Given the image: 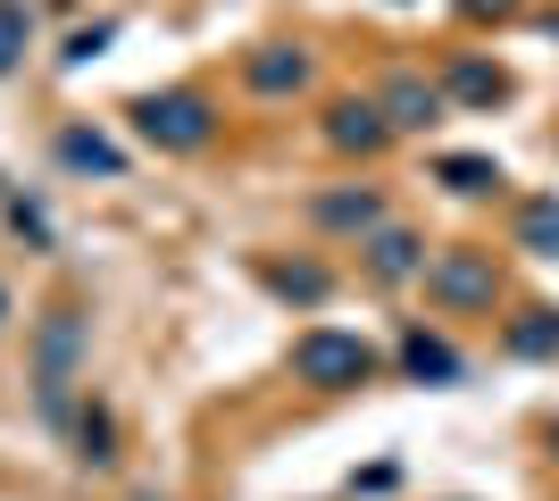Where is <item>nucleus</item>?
I'll return each instance as SVG.
<instances>
[{
	"label": "nucleus",
	"mask_w": 559,
	"mask_h": 501,
	"mask_svg": "<svg viewBox=\"0 0 559 501\" xmlns=\"http://www.w3.org/2000/svg\"><path fill=\"white\" fill-rule=\"evenodd\" d=\"M443 184L451 192H492V184H501V167H492V159H443Z\"/></svg>",
	"instance_id": "dca6fc26"
},
{
	"label": "nucleus",
	"mask_w": 559,
	"mask_h": 501,
	"mask_svg": "<svg viewBox=\"0 0 559 501\" xmlns=\"http://www.w3.org/2000/svg\"><path fill=\"white\" fill-rule=\"evenodd\" d=\"M510 351H526V359H551L559 351V310H526L510 326Z\"/></svg>",
	"instance_id": "9b49d317"
},
{
	"label": "nucleus",
	"mask_w": 559,
	"mask_h": 501,
	"mask_svg": "<svg viewBox=\"0 0 559 501\" xmlns=\"http://www.w3.org/2000/svg\"><path fill=\"white\" fill-rule=\"evenodd\" d=\"M551 443H559V434H551Z\"/></svg>",
	"instance_id": "4be33fe9"
},
{
	"label": "nucleus",
	"mask_w": 559,
	"mask_h": 501,
	"mask_svg": "<svg viewBox=\"0 0 559 501\" xmlns=\"http://www.w3.org/2000/svg\"><path fill=\"white\" fill-rule=\"evenodd\" d=\"M426 293L451 310H492V260L485 251H443V260H426Z\"/></svg>",
	"instance_id": "20e7f679"
},
{
	"label": "nucleus",
	"mask_w": 559,
	"mask_h": 501,
	"mask_svg": "<svg viewBox=\"0 0 559 501\" xmlns=\"http://www.w3.org/2000/svg\"><path fill=\"white\" fill-rule=\"evenodd\" d=\"M368 276H384V285H409V276H426V242L401 235V226H376L368 235Z\"/></svg>",
	"instance_id": "423d86ee"
},
{
	"label": "nucleus",
	"mask_w": 559,
	"mask_h": 501,
	"mask_svg": "<svg viewBox=\"0 0 559 501\" xmlns=\"http://www.w3.org/2000/svg\"><path fill=\"white\" fill-rule=\"evenodd\" d=\"M134 134L151 151H201L217 134V109L201 93H185V84H176V93H142L134 100Z\"/></svg>",
	"instance_id": "7ed1b4c3"
},
{
	"label": "nucleus",
	"mask_w": 559,
	"mask_h": 501,
	"mask_svg": "<svg viewBox=\"0 0 559 501\" xmlns=\"http://www.w3.org/2000/svg\"><path fill=\"white\" fill-rule=\"evenodd\" d=\"M293 377L318 384V393H350V384L376 377V351L359 334H343V326H309L301 343H293Z\"/></svg>",
	"instance_id": "f03ea898"
},
{
	"label": "nucleus",
	"mask_w": 559,
	"mask_h": 501,
	"mask_svg": "<svg viewBox=\"0 0 559 501\" xmlns=\"http://www.w3.org/2000/svg\"><path fill=\"white\" fill-rule=\"evenodd\" d=\"M401 368H409L418 384H460V351H451L443 334H426V326L401 334Z\"/></svg>",
	"instance_id": "6e6552de"
},
{
	"label": "nucleus",
	"mask_w": 559,
	"mask_h": 501,
	"mask_svg": "<svg viewBox=\"0 0 559 501\" xmlns=\"http://www.w3.org/2000/svg\"><path fill=\"white\" fill-rule=\"evenodd\" d=\"M384 134H393V118H384V100H334V118H326V143L334 151H384Z\"/></svg>",
	"instance_id": "39448f33"
},
{
	"label": "nucleus",
	"mask_w": 559,
	"mask_h": 501,
	"mask_svg": "<svg viewBox=\"0 0 559 501\" xmlns=\"http://www.w3.org/2000/svg\"><path fill=\"white\" fill-rule=\"evenodd\" d=\"M518 235H526V251H559V201H535Z\"/></svg>",
	"instance_id": "a211bd4d"
},
{
	"label": "nucleus",
	"mask_w": 559,
	"mask_h": 501,
	"mask_svg": "<svg viewBox=\"0 0 559 501\" xmlns=\"http://www.w3.org/2000/svg\"><path fill=\"white\" fill-rule=\"evenodd\" d=\"M384 118H393V126H435V118H443V93L418 84V75H393V84H384Z\"/></svg>",
	"instance_id": "9d476101"
},
{
	"label": "nucleus",
	"mask_w": 559,
	"mask_h": 501,
	"mask_svg": "<svg viewBox=\"0 0 559 501\" xmlns=\"http://www.w3.org/2000/svg\"><path fill=\"white\" fill-rule=\"evenodd\" d=\"M75 443L93 468H109V409H75Z\"/></svg>",
	"instance_id": "f3484780"
},
{
	"label": "nucleus",
	"mask_w": 559,
	"mask_h": 501,
	"mask_svg": "<svg viewBox=\"0 0 559 501\" xmlns=\"http://www.w3.org/2000/svg\"><path fill=\"white\" fill-rule=\"evenodd\" d=\"M75 359H84V318L50 310L43 326H34V402H43L50 427L75 418Z\"/></svg>",
	"instance_id": "f257e3e1"
},
{
	"label": "nucleus",
	"mask_w": 559,
	"mask_h": 501,
	"mask_svg": "<svg viewBox=\"0 0 559 501\" xmlns=\"http://www.w3.org/2000/svg\"><path fill=\"white\" fill-rule=\"evenodd\" d=\"M460 9H476V17H485V9H510V0H460Z\"/></svg>",
	"instance_id": "aec40b11"
},
{
	"label": "nucleus",
	"mask_w": 559,
	"mask_h": 501,
	"mask_svg": "<svg viewBox=\"0 0 559 501\" xmlns=\"http://www.w3.org/2000/svg\"><path fill=\"white\" fill-rule=\"evenodd\" d=\"M318 217H326V226H359V235H368L384 210H376V192H326V201H318Z\"/></svg>",
	"instance_id": "ddd939ff"
},
{
	"label": "nucleus",
	"mask_w": 559,
	"mask_h": 501,
	"mask_svg": "<svg viewBox=\"0 0 559 501\" xmlns=\"http://www.w3.org/2000/svg\"><path fill=\"white\" fill-rule=\"evenodd\" d=\"M267 285L284 293V301H326V267H267Z\"/></svg>",
	"instance_id": "2eb2a0df"
},
{
	"label": "nucleus",
	"mask_w": 559,
	"mask_h": 501,
	"mask_svg": "<svg viewBox=\"0 0 559 501\" xmlns=\"http://www.w3.org/2000/svg\"><path fill=\"white\" fill-rule=\"evenodd\" d=\"M59 159H68L75 176H117V167H126V151H117L109 134H93V126H68V134H59Z\"/></svg>",
	"instance_id": "1a4fd4ad"
},
{
	"label": "nucleus",
	"mask_w": 559,
	"mask_h": 501,
	"mask_svg": "<svg viewBox=\"0 0 559 501\" xmlns=\"http://www.w3.org/2000/svg\"><path fill=\"white\" fill-rule=\"evenodd\" d=\"M25 34H34L25 0H0V75H17V68H25Z\"/></svg>",
	"instance_id": "f8f14e48"
},
{
	"label": "nucleus",
	"mask_w": 559,
	"mask_h": 501,
	"mask_svg": "<svg viewBox=\"0 0 559 501\" xmlns=\"http://www.w3.org/2000/svg\"><path fill=\"white\" fill-rule=\"evenodd\" d=\"M9 226H17V235L34 242V251H50V217L34 210V201H17V192H9Z\"/></svg>",
	"instance_id": "6ab92c4d"
},
{
	"label": "nucleus",
	"mask_w": 559,
	"mask_h": 501,
	"mask_svg": "<svg viewBox=\"0 0 559 501\" xmlns=\"http://www.w3.org/2000/svg\"><path fill=\"white\" fill-rule=\"evenodd\" d=\"M0 318H9V285H0Z\"/></svg>",
	"instance_id": "412c9836"
},
{
	"label": "nucleus",
	"mask_w": 559,
	"mask_h": 501,
	"mask_svg": "<svg viewBox=\"0 0 559 501\" xmlns=\"http://www.w3.org/2000/svg\"><path fill=\"white\" fill-rule=\"evenodd\" d=\"M451 93L460 100H501L510 84H501V68H485V59H460V68H451Z\"/></svg>",
	"instance_id": "4468645a"
},
{
	"label": "nucleus",
	"mask_w": 559,
	"mask_h": 501,
	"mask_svg": "<svg viewBox=\"0 0 559 501\" xmlns=\"http://www.w3.org/2000/svg\"><path fill=\"white\" fill-rule=\"evenodd\" d=\"M242 75H251V93H301V84H309V50L267 43V50H251V59H242Z\"/></svg>",
	"instance_id": "0eeeda50"
}]
</instances>
